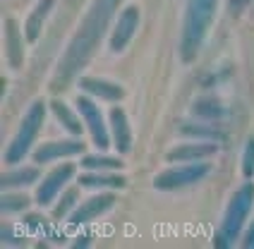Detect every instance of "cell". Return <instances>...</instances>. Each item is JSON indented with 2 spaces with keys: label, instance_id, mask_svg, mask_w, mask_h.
<instances>
[{
  "label": "cell",
  "instance_id": "cb8c5ba5",
  "mask_svg": "<svg viewBox=\"0 0 254 249\" xmlns=\"http://www.w3.org/2000/svg\"><path fill=\"white\" fill-rule=\"evenodd\" d=\"M240 247L254 249V221H250V225L245 228V233H242V237H240Z\"/></svg>",
  "mask_w": 254,
  "mask_h": 249
},
{
  "label": "cell",
  "instance_id": "7a4b0ae2",
  "mask_svg": "<svg viewBox=\"0 0 254 249\" xmlns=\"http://www.w3.org/2000/svg\"><path fill=\"white\" fill-rule=\"evenodd\" d=\"M216 7H218V0H187L183 34H180V58L185 62H192L199 56L201 43L216 17Z\"/></svg>",
  "mask_w": 254,
  "mask_h": 249
},
{
  "label": "cell",
  "instance_id": "8992f818",
  "mask_svg": "<svg viewBox=\"0 0 254 249\" xmlns=\"http://www.w3.org/2000/svg\"><path fill=\"white\" fill-rule=\"evenodd\" d=\"M74 106H77V111L82 115V123H84V129L89 139H91V144L99 149V151H111V124L106 123V118H103V113L101 108L96 106V101L89 96V94H82V96H77L74 101Z\"/></svg>",
  "mask_w": 254,
  "mask_h": 249
},
{
  "label": "cell",
  "instance_id": "7402d4cb",
  "mask_svg": "<svg viewBox=\"0 0 254 249\" xmlns=\"http://www.w3.org/2000/svg\"><path fill=\"white\" fill-rule=\"evenodd\" d=\"M183 134H187V137H199V139H209V141H218L221 139V132L218 129H213L211 124H201V127H183L180 129Z\"/></svg>",
  "mask_w": 254,
  "mask_h": 249
},
{
  "label": "cell",
  "instance_id": "44dd1931",
  "mask_svg": "<svg viewBox=\"0 0 254 249\" xmlns=\"http://www.w3.org/2000/svg\"><path fill=\"white\" fill-rule=\"evenodd\" d=\"M29 204H31V199H29L27 194H10L5 192L2 194V213H17V211H24V208H29Z\"/></svg>",
  "mask_w": 254,
  "mask_h": 249
},
{
  "label": "cell",
  "instance_id": "9c48e42d",
  "mask_svg": "<svg viewBox=\"0 0 254 249\" xmlns=\"http://www.w3.org/2000/svg\"><path fill=\"white\" fill-rule=\"evenodd\" d=\"M86 144L82 139H58V141H46L34 151V163L46 166V163H58V161H67L72 156L84 153Z\"/></svg>",
  "mask_w": 254,
  "mask_h": 249
},
{
  "label": "cell",
  "instance_id": "4fadbf2b",
  "mask_svg": "<svg viewBox=\"0 0 254 249\" xmlns=\"http://www.w3.org/2000/svg\"><path fill=\"white\" fill-rule=\"evenodd\" d=\"M108 124H111V137H113V146L120 156L132 151V127H129V118L120 106H113L108 113Z\"/></svg>",
  "mask_w": 254,
  "mask_h": 249
},
{
  "label": "cell",
  "instance_id": "603a6c76",
  "mask_svg": "<svg viewBox=\"0 0 254 249\" xmlns=\"http://www.w3.org/2000/svg\"><path fill=\"white\" fill-rule=\"evenodd\" d=\"M242 175L245 180L254 178V137L245 144V151H242Z\"/></svg>",
  "mask_w": 254,
  "mask_h": 249
},
{
  "label": "cell",
  "instance_id": "6da1fadb",
  "mask_svg": "<svg viewBox=\"0 0 254 249\" xmlns=\"http://www.w3.org/2000/svg\"><path fill=\"white\" fill-rule=\"evenodd\" d=\"M118 2L120 0H94V5L89 7V12L82 19V24H79L74 39H72L70 48L65 51V56L60 60V67H58V74H56V79L60 84L67 82L77 69H82L89 53L96 48L101 34L106 31V24L113 17Z\"/></svg>",
  "mask_w": 254,
  "mask_h": 249
},
{
  "label": "cell",
  "instance_id": "52a82bcc",
  "mask_svg": "<svg viewBox=\"0 0 254 249\" xmlns=\"http://www.w3.org/2000/svg\"><path fill=\"white\" fill-rule=\"evenodd\" d=\"M74 173H77V166H74V163H60V166H56L51 173H46L43 180L39 182V187H36L34 201L43 208L53 206L58 201V196L67 189V182L74 178Z\"/></svg>",
  "mask_w": 254,
  "mask_h": 249
},
{
  "label": "cell",
  "instance_id": "ffe728a7",
  "mask_svg": "<svg viewBox=\"0 0 254 249\" xmlns=\"http://www.w3.org/2000/svg\"><path fill=\"white\" fill-rule=\"evenodd\" d=\"M77 196H79V189H77V187H67L65 192L58 196V201L53 204V218H56V221L67 218L72 211L77 208Z\"/></svg>",
  "mask_w": 254,
  "mask_h": 249
},
{
  "label": "cell",
  "instance_id": "8fae6325",
  "mask_svg": "<svg viewBox=\"0 0 254 249\" xmlns=\"http://www.w3.org/2000/svg\"><path fill=\"white\" fill-rule=\"evenodd\" d=\"M213 153H218V141H209V139H197V141H187V144H178L175 149L166 153L168 163H187V161H206Z\"/></svg>",
  "mask_w": 254,
  "mask_h": 249
},
{
  "label": "cell",
  "instance_id": "e0dca14e",
  "mask_svg": "<svg viewBox=\"0 0 254 249\" xmlns=\"http://www.w3.org/2000/svg\"><path fill=\"white\" fill-rule=\"evenodd\" d=\"M53 7H56V0H39L36 7L29 12L27 22H24V36H27L29 43L39 41V36L43 31V22L48 19V14H51Z\"/></svg>",
  "mask_w": 254,
  "mask_h": 249
},
{
  "label": "cell",
  "instance_id": "5bb4252c",
  "mask_svg": "<svg viewBox=\"0 0 254 249\" xmlns=\"http://www.w3.org/2000/svg\"><path fill=\"white\" fill-rule=\"evenodd\" d=\"M125 178L115 175V170H86L84 175L77 178V185L84 189H123L125 187Z\"/></svg>",
  "mask_w": 254,
  "mask_h": 249
},
{
  "label": "cell",
  "instance_id": "5b68a950",
  "mask_svg": "<svg viewBox=\"0 0 254 249\" xmlns=\"http://www.w3.org/2000/svg\"><path fill=\"white\" fill-rule=\"evenodd\" d=\"M211 173V163L206 161H187V163H178L173 168L161 170L154 178V189L158 192H175V189H185L201 182Z\"/></svg>",
  "mask_w": 254,
  "mask_h": 249
},
{
  "label": "cell",
  "instance_id": "277c9868",
  "mask_svg": "<svg viewBox=\"0 0 254 249\" xmlns=\"http://www.w3.org/2000/svg\"><path fill=\"white\" fill-rule=\"evenodd\" d=\"M43 118H46V103H43L41 98H36L24 111L14 137L10 139L7 149L2 153V161H5L7 168L22 163V158L31 151V146H34V141H36V137H39V132H41V127H43Z\"/></svg>",
  "mask_w": 254,
  "mask_h": 249
},
{
  "label": "cell",
  "instance_id": "7c38bea8",
  "mask_svg": "<svg viewBox=\"0 0 254 249\" xmlns=\"http://www.w3.org/2000/svg\"><path fill=\"white\" fill-rule=\"evenodd\" d=\"M79 91L89 94L91 98H99L106 103H120L125 98V89L118 82L101 79V77H82L79 79Z\"/></svg>",
  "mask_w": 254,
  "mask_h": 249
},
{
  "label": "cell",
  "instance_id": "ba28073f",
  "mask_svg": "<svg viewBox=\"0 0 254 249\" xmlns=\"http://www.w3.org/2000/svg\"><path fill=\"white\" fill-rule=\"evenodd\" d=\"M137 29H139V7L137 5H129L115 19L113 29H111V39H108V48L113 53H123L127 46H129V41L134 39Z\"/></svg>",
  "mask_w": 254,
  "mask_h": 249
},
{
  "label": "cell",
  "instance_id": "2e32d148",
  "mask_svg": "<svg viewBox=\"0 0 254 249\" xmlns=\"http://www.w3.org/2000/svg\"><path fill=\"white\" fill-rule=\"evenodd\" d=\"M48 108H51V113L56 115V120H58V124L70 134V137H79L82 134V115H79V111H72L67 103H63L60 98H53L51 103H48Z\"/></svg>",
  "mask_w": 254,
  "mask_h": 249
},
{
  "label": "cell",
  "instance_id": "ac0fdd59",
  "mask_svg": "<svg viewBox=\"0 0 254 249\" xmlns=\"http://www.w3.org/2000/svg\"><path fill=\"white\" fill-rule=\"evenodd\" d=\"M39 180V166H27L19 168L12 166L2 173V189H22V187H29Z\"/></svg>",
  "mask_w": 254,
  "mask_h": 249
},
{
  "label": "cell",
  "instance_id": "9a60e30c",
  "mask_svg": "<svg viewBox=\"0 0 254 249\" xmlns=\"http://www.w3.org/2000/svg\"><path fill=\"white\" fill-rule=\"evenodd\" d=\"M24 41L27 36L19 34V27L14 19H5V60L12 69H19L24 62Z\"/></svg>",
  "mask_w": 254,
  "mask_h": 249
},
{
  "label": "cell",
  "instance_id": "d6986e66",
  "mask_svg": "<svg viewBox=\"0 0 254 249\" xmlns=\"http://www.w3.org/2000/svg\"><path fill=\"white\" fill-rule=\"evenodd\" d=\"M79 166L84 170H123L125 161L120 156H108V151H99L91 156H82Z\"/></svg>",
  "mask_w": 254,
  "mask_h": 249
},
{
  "label": "cell",
  "instance_id": "3957f363",
  "mask_svg": "<svg viewBox=\"0 0 254 249\" xmlns=\"http://www.w3.org/2000/svg\"><path fill=\"white\" fill-rule=\"evenodd\" d=\"M252 206H254V185L247 180L233 192L226 211H223V221H221V228L216 233V245L218 247H233L240 240L245 223H247L250 213H252Z\"/></svg>",
  "mask_w": 254,
  "mask_h": 249
},
{
  "label": "cell",
  "instance_id": "30bf717a",
  "mask_svg": "<svg viewBox=\"0 0 254 249\" xmlns=\"http://www.w3.org/2000/svg\"><path fill=\"white\" fill-rule=\"evenodd\" d=\"M113 206H115V196L103 189L96 196H89L86 201L77 204V208L67 216V223L70 225H89V223H94L96 218H101L106 211H111Z\"/></svg>",
  "mask_w": 254,
  "mask_h": 249
}]
</instances>
